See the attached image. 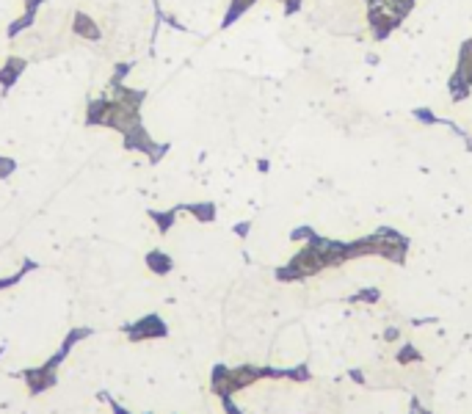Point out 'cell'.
Listing matches in <instances>:
<instances>
[{"label":"cell","mask_w":472,"mask_h":414,"mask_svg":"<svg viewBox=\"0 0 472 414\" xmlns=\"http://www.w3.org/2000/svg\"><path fill=\"white\" fill-rule=\"evenodd\" d=\"M111 97H97L86 108V124L89 127H111L122 133V146L133 152H144L152 163H158L169 152L171 144H158L141 122V105L146 100L144 89H130L124 83L108 86Z\"/></svg>","instance_id":"cell-1"},{"label":"cell","mask_w":472,"mask_h":414,"mask_svg":"<svg viewBox=\"0 0 472 414\" xmlns=\"http://www.w3.org/2000/svg\"><path fill=\"white\" fill-rule=\"evenodd\" d=\"M365 20H368L370 36H373L376 41L390 39L392 34L403 25L401 17L390 14V11H387V9H381V6H368V9H365Z\"/></svg>","instance_id":"cell-2"},{"label":"cell","mask_w":472,"mask_h":414,"mask_svg":"<svg viewBox=\"0 0 472 414\" xmlns=\"http://www.w3.org/2000/svg\"><path fill=\"white\" fill-rule=\"evenodd\" d=\"M257 3H260V0H229L224 20H221V31H226L229 25H235V22L241 20L251 6H257ZM279 3L285 6V17H293V14L301 11V6H304V0H279Z\"/></svg>","instance_id":"cell-3"},{"label":"cell","mask_w":472,"mask_h":414,"mask_svg":"<svg viewBox=\"0 0 472 414\" xmlns=\"http://www.w3.org/2000/svg\"><path fill=\"white\" fill-rule=\"evenodd\" d=\"M127 337L130 340H149V337H166V323L158 318V315H146L141 318L139 323H133V326H127Z\"/></svg>","instance_id":"cell-4"},{"label":"cell","mask_w":472,"mask_h":414,"mask_svg":"<svg viewBox=\"0 0 472 414\" xmlns=\"http://www.w3.org/2000/svg\"><path fill=\"white\" fill-rule=\"evenodd\" d=\"M451 75L458 78V81H464L472 89V36L458 44V59H456V66H453Z\"/></svg>","instance_id":"cell-5"},{"label":"cell","mask_w":472,"mask_h":414,"mask_svg":"<svg viewBox=\"0 0 472 414\" xmlns=\"http://www.w3.org/2000/svg\"><path fill=\"white\" fill-rule=\"evenodd\" d=\"M25 66H28V61H25L22 56H9V59L3 61V66H0V89L9 91L14 83L20 81V75L25 72Z\"/></svg>","instance_id":"cell-6"},{"label":"cell","mask_w":472,"mask_h":414,"mask_svg":"<svg viewBox=\"0 0 472 414\" xmlns=\"http://www.w3.org/2000/svg\"><path fill=\"white\" fill-rule=\"evenodd\" d=\"M72 31H75V34H78L81 39H86V41H100V39H103V31H100V25L91 20L86 11H81V9L72 14Z\"/></svg>","instance_id":"cell-7"},{"label":"cell","mask_w":472,"mask_h":414,"mask_svg":"<svg viewBox=\"0 0 472 414\" xmlns=\"http://www.w3.org/2000/svg\"><path fill=\"white\" fill-rule=\"evenodd\" d=\"M365 6H381L390 14H395V17H401V20L406 22V17H409L411 11H414V6H417V0H365Z\"/></svg>","instance_id":"cell-8"},{"label":"cell","mask_w":472,"mask_h":414,"mask_svg":"<svg viewBox=\"0 0 472 414\" xmlns=\"http://www.w3.org/2000/svg\"><path fill=\"white\" fill-rule=\"evenodd\" d=\"M146 266L152 273H158V276H166L169 271L174 268V260L166 254V251H158V248H152L149 254H146Z\"/></svg>","instance_id":"cell-9"},{"label":"cell","mask_w":472,"mask_h":414,"mask_svg":"<svg viewBox=\"0 0 472 414\" xmlns=\"http://www.w3.org/2000/svg\"><path fill=\"white\" fill-rule=\"evenodd\" d=\"M180 210H188L196 221H202V224H210V221H216V205L213 202H194V205H180Z\"/></svg>","instance_id":"cell-10"},{"label":"cell","mask_w":472,"mask_h":414,"mask_svg":"<svg viewBox=\"0 0 472 414\" xmlns=\"http://www.w3.org/2000/svg\"><path fill=\"white\" fill-rule=\"evenodd\" d=\"M177 213H180V207H171V210H149V218L158 224V232L161 235H166L169 229L174 227V221H177Z\"/></svg>","instance_id":"cell-11"},{"label":"cell","mask_w":472,"mask_h":414,"mask_svg":"<svg viewBox=\"0 0 472 414\" xmlns=\"http://www.w3.org/2000/svg\"><path fill=\"white\" fill-rule=\"evenodd\" d=\"M411 116H414L420 124H428V127H445V119H448V116H436L433 108H428V105H417V108H411Z\"/></svg>","instance_id":"cell-12"},{"label":"cell","mask_w":472,"mask_h":414,"mask_svg":"<svg viewBox=\"0 0 472 414\" xmlns=\"http://www.w3.org/2000/svg\"><path fill=\"white\" fill-rule=\"evenodd\" d=\"M348 301L351 304H376V301H381V290L365 288V290H359V293H353Z\"/></svg>","instance_id":"cell-13"},{"label":"cell","mask_w":472,"mask_h":414,"mask_svg":"<svg viewBox=\"0 0 472 414\" xmlns=\"http://www.w3.org/2000/svg\"><path fill=\"white\" fill-rule=\"evenodd\" d=\"M34 22H36V14H28V11H25V14H22L20 20H14V22H11V25H9V31H6V36H9V39H14L17 34H22V31H25V28H31Z\"/></svg>","instance_id":"cell-14"},{"label":"cell","mask_w":472,"mask_h":414,"mask_svg":"<svg viewBox=\"0 0 472 414\" xmlns=\"http://www.w3.org/2000/svg\"><path fill=\"white\" fill-rule=\"evenodd\" d=\"M398 362H401V365H414V362H423V353L417 351L411 343H406V345L398 351Z\"/></svg>","instance_id":"cell-15"},{"label":"cell","mask_w":472,"mask_h":414,"mask_svg":"<svg viewBox=\"0 0 472 414\" xmlns=\"http://www.w3.org/2000/svg\"><path fill=\"white\" fill-rule=\"evenodd\" d=\"M34 268H36V263H34V260H25V266H22L20 273H14V276H9V279H0V290H6V288H11V285H17L22 276H25L28 271H34Z\"/></svg>","instance_id":"cell-16"},{"label":"cell","mask_w":472,"mask_h":414,"mask_svg":"<svg viewBox=\"0 0 472 414\" xmlns=\"http://www.w3.org/2000/svg\"><path fill=\"white\" fill-rule=\"evenodd\" d=\"M312 235H318V232H315V227L304 224V227H296L293 232H290V241H293V243H307Z\"/></svg>","instance_id":"cell-17"},{"label":"cell","mask_w":472,"mask_h":414,"mask_svg":"<svg viewBox=\"0 0 472 414\" xmlns=\"http://www.w3.org/2000/svg\"><path fill=\"white\" fill-rule=\"evenodd\" d=\"M130 69H133V61H119L114 66V78L108 81V86H116V83H122L127 75H130Z\"/></svg>","instance_id":"cell-18"},{"label":"cell","mask_w":472,"mask_h":414,"mask_svg":"<svg viewBox=\"0 0 472 414\" xmlns=\"http://www.w3.org/2000/svg\"><path fill=\"white\" fill-rule=\"evenodd\" d=\"M14 171H17V161H14V158L0 155V180H9Z\"/></svg>","instance_id":"cell-19"},{"label":"cell","mask_w":472,"mask_h":414,"mask_svg":"<svg viewBox=\"0 0 472 414\" xmlns=\"http://www.w3.org/2000/svg\"><path fill=\"white\" fill-rule=\"evenodd\" d=\"M288 378H293V381H307V378H309L307 365H298V368H293V370H288Z\"/></svg>","instance_id":"cell-20"},{"label":"cell","mask_w":472,"mask_h":414,"mask_svg":"<svg viewBox=\"0 0 472 414\" xmlns=\"http://www.w3.org/2000/svg\"><path fill=\"white\" fill-rule=\"evenodd\" d=\"M22 3H25V11H28V14H36L39 6L41 3H47V0H22Z\"/></svg>","instance_id":"cell-21"},{"label":"cell","mask_w":472,"mask_h":414,"mask_svg":"<svg viewBox=\"0 0 472 414\" xmlns=\"http://www.w3.org/2000/svg\"><path fill=\"white\" fill-rule=\"evenodd\" d=\"M248 232H251V221H241V224H235V235H238V238H246Z\"/></svg>","instance_id":"cell-22"},{"label":"cell","mask_w":472,"mask_h":414,"mask_svg":"<svg viewBox=\"0 0 472 414\" xmlns=\"http://www.w3.org/2000/svg\"><path fill=\"white\" fill-rule=\"evenodd\" d=\"M224 409H226V414H241L238 412V406L229 400V395H224Z\"/></svg>","instance_id":"cell-23"},{"label":"cell","mask_w":472,"mask_h":414,"mask_svg":"<svg viewBox=\"0 0 472 414\" xmlns=\"http://www.w3.org/2000/svg\"><path fill=\"white\" fill-rule=\"evenodd\" d=\"M398 337H401V331L395 329V326H390V329L384 331V340H390V343H392V340H398Z\"/></svg>","instance_id":"cell-24"},{"label":"cell","mask_w":472,"mask_h":414,"mask_svg":"<svg viewBox=\"0 0 472 414\" xmlns=\"http://www.w3.org/2000/svg\"><path fill=\"white\" fill-rule=\"evenodd\" d=\"M351 378H353V381H365V375L359 370H351Z\"/></svg>","instance_id":"cell-25"},{"label":"cell","mask_w":472,"mask_h":414,"mask_svg":"<svg viewBox=\"0 0 472 414\" xmlns=\"http://www.w3.org/2000/svg\"><path fill=\"white\" fill-rule=\"evenodd\" d=\"M257 168H260V171H268V161H266V158H263V161H257Z\"/></svg>","instance_id":"cell-26"},{"label":"cell","mask_w":472,"mask_h":414,"mask_svg":"<svg viewBox=\"0 0 472 414\" xmlns=\"http://www.w3.org/2000/svg\"><path fill=\"white\" fill-rule=\"evenodd\" d=\"M114 414H127L124 409H119V406H114Z\"/></svg>","instance_id":"cell-27"}]
</instances>
